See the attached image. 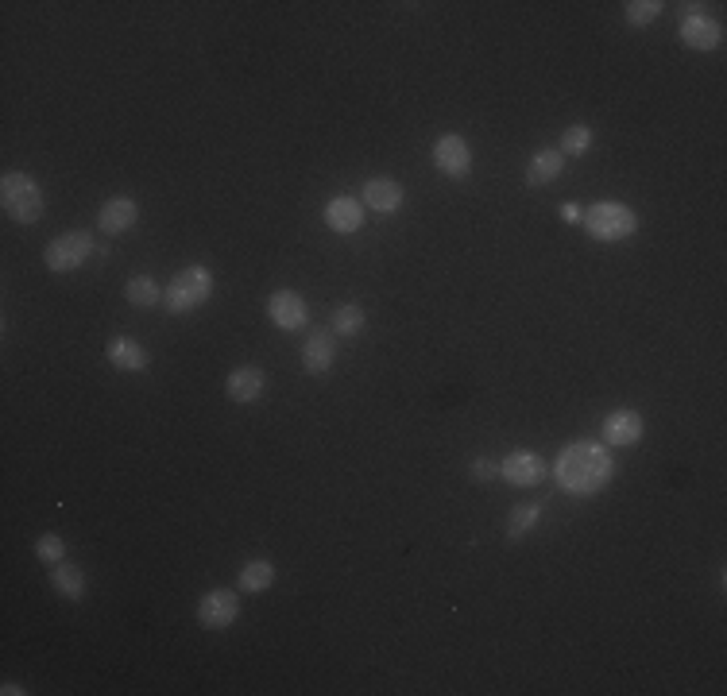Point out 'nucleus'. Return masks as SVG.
Wrapping results in <instances>:
<instances>
[{
    "instance_id": "obj_8",
    "label": "nucleus",
    "mask_w": 727,
    "mask_h": 696,
    "mask_svg": "<svg viewBox=\"0 0 727 696\" xmlns=\"http://www.w3.org/2000/svg\"><path fill=\"white\" fill-rule=\"evenodd\" d=\"M267 318H271V325L294 333V329H302L310 321V306H306V298L298 290H275L267 298Z\"/></svg>"
},
{
    "instance_id": "obj_9",
    "label": "nucleus",
    "mask_w": 727,
    "mask_h": 696,
    "mask_svg": "<svg viewBox=\"0 0 727 696\" xmlns=\"http://www.w3.org/2000/svg\"><path fill=\"white\" fill-rule=\"evenodd\" d=\"M546 472H550V464L542 461L538 453H530V449H519V453H511L507 461L499 464V476L511 488H534V484L546 480Z\"/></svg>"
},
{
    "instance_id": "obj_14",
    "label": "nucleus",
    "mask_w": 727,
    "mask_h": 696,
    "mask_svg": "<svg viewBox=\"0 0 727 696\" xmlns=\"http://www.w3.org/2000/svg\"><path fill=\"white\" fill-rule=\"evenodd\" d=\"M105 356H109V364L117 372H147L151 368V356H147V348L136 337H109Z\"/></svg>"
},
{
    "instance_id": "obj_10",
    "label": "nucleus",
    "mask_w": 727,
    "mask_h": 696,
    "mask_svg": "<svg viewBox=\"0 0 727 696\" xmlns=\"http://www.w3.org/2000/svg\"><path fill=\"white\" fill-rule=\"evenodd\" d=\"M337 360V333L333 329H314L302 345V372L306 376H325Z\"/></svg>"
},
{
    "instance_id": "obj_22",
    "label": "nucleus",
    "mask_w": 727,
    "mask_h": 696,
    "mask_svg": "<svg viewBox=\"0 0 727 696\" xmlns=\"http://www.w3.org/2000/svg\"><path fill=\"white\" fill-rule=\"evenodd\" d=\"M364 329H368V314H364V306L345 302V306H337V310H333V333H337V337H360Z\"/></svg>"
},
{
    "instance_id": "obj_29",
    "label": "nucleus",
    "mask_w": 727,
    "mask_h": 696,
    "mask_svg": "<svg viewBox=\"0 0 727 696\" xmlns=\"http://www.w3.org/2000/svg\"><path fill=\"white\" fill-rule=\"evenodd\" d=\"M0 693H4V696H20V693H28V689H20L16 681H4V689H0Z\"/></svg>"
},
{
    "instance_id": "obj_2",
    "label": "nucleus",
    "mask_w": 727,
    "mask_h": 696,
    "mask_svg": "<svg viewBox=\"0 0 727 696\" xmlns=\"http://www.w3.org/2000/svg\"><path fill=\"white\" fill-rule=\"evenodd\" d=\"M581 229L600 244H619L639 232V213L623 202H596L581 213Z\"/></svg>"
},
{
    "instance_id": "obj_1",
    "label": "nucleus",
    "mask_w": 727,
    "mask_h": 696,
    "mask_svg": "<svg viewBox=\"0 0 727 696\" xmlns=\"http://www.w3.org/2000/svg\"><path fill=\"white\" fill-rule=\"evenodd\" d=\"M615 472L619 468H615V457L604 441H569L553 461L557 488L565 495H577V499L596 495Z\"/></svg>"
},
{
    "instance_id": "obj_18",
    "label": "nucleus",
    "mask_w": 727,
    "mask_h": 696,
    "mask_svg": "<svg viewBox=\"0 0 727 696\" xmlns=\"http://www.w3.org/2000/svg\"><path fill=\"white\" fill-rule=\"evenodd\" d=\"M325 225L337 232V236H352V232L364 225V205L356 198H333L325 205Z\"/></svg>"
},
{
    "instance_id": "obj_11",
    "label": "nucleus",
    "mask_w": 727,
    "mask_h": 696,
    "mask_svg": "<svg viewBox=\"0 0 727 696\" xmlns=\"http://www.w3.org/2000/svg\"><path fill=\"white\" fill-rule=\"evenodd\" d=\"M677 35H681V43L689 47V51H716L720 43H724V28L716 24V20H708V16H685L681 20V28H677Z\"/></svg>"
},
{
    "instance_id": "obj_26",
    "label": "nucleus",
    "mask_w": 727,
    "mask_h": 696,
    "mask_svg": "<svg viewBox=\"0 0 727 696\" xmlns=\"http://www.w3.org/2000/svg\"><path fill=\"white\" fill-rule=\"evenodd\" d=\"M35 557H39L43 565H59V561H66V542H62L59 534H43V538L35 542Z\"/></svg>"
},
{
    "instance_id": "obj_6",
    "label": "nucleus",
    "mask_w": 727,
    "mask_h": 696,
    "mask_svg": "<svg viewBox=\"0 0 727 696\" xmlns=\"http://www.w3.org/2000/svg\"><path fill=\"white\" fill-rule=\"evenodd\" d=\"M236 615H240V596L229 592V588H213L198 600V623L209 627V631H225L233 627Z\"/></svg>"
},
{
    "instance_id": "obj_23",
    "label": "nucleus",
    "mask_w": 727,
    "mask_h": 696,
    "mask_svg": "<svg viewBox=\"0 0 727 696\" xmlns=\"http://www.w3.org/2000/svg\"><path fill=\"white\" fill-rule=\"evenodd\" d=\"M538 519H542V507H538V503H523V507H515V511L507 515V542L526 538V534L534 530V522Z\"/></svg>"
},
{
    "instance_id": "obj_20",
    "label": "nucleus",
    "mask_w": 727,
    "mask_h": 696,
    "mask_svg": "<svg viewBox=\"0 0 727 696\" xmlns=\"http://www.w3.org/2000/svg\"><path fill=\"white\" fill-rule=\"evenodd\" d=\"M51 588L59 592L62 600H82V592H86V577H82V569L78 565H51Z\"/></svg>"
},
{
    "instance_id": "obj_3",
    "label": "nucleus",
    "mask_w": 727,
    "mask_h": 696,
    "mask_svg": "<svg viewBox=\"0 0 727 696\" xmlns=\"http://www.w3.org/2000/svg\"><path fill=\"white\" fill-rule=\"evenodd\" d=\"M209 294H213V275H209V267L190 263V267H182L175 279L163 287V306H167L175 318H186V314L202 310L205 302H209Z\"/></svg>"
},
{
    "instance_id": "obj_4",
    "label": "nucleus",
    "mask_w": 727,
    "mask_h": 696,
    "mask_svg": "<svg viewBox=\"0 0 727 696\" xmlns=\"http://www.w3.org/2000/svg\"><path fill=\"white\" fill-rule=\"evenodd\" d=\"M0 205L16 225H35L43 217V190L24 171H8L0 178Z\"/></svg>"
},
{
    "instance_id": "obj_25",
    "label": "nucleus",
    "mask_w": 727,
    "mask_h": 696,
    "mask_svg": "<svg viewBox=\"0 0 727 696\" xmlns=\"http://www.w3.org/2000/svg\"><path fill=\"white\" fill-rule=\"evenodd\" d=\"M662 8H666L662 0H627L623 4V16H627L631 28H650L662 16Z\"/></svg>"
},
{
    "instance_id": "obj_17",
    "label": "nucleus",
    "mask_w": 727,
    "mask_h": 696,
    "mask_svg": "<svg viewBox=\"0 0 727 696\" xmlns=\"http://www.w3.org/2000/svg\"><path fill=\"white\" fill-rule=\"evenodd\" d=\"M561 171H565V155L557 151V147H542V151H534V159L526 163V186H550V182H557L561 178Z\"/></svg>"
},
{
    "instance_id": "obj_16",
    "label": "nucleus",
    "mask_w": 727,
    "mask_h": 696,
    "mask_svg": "<svg viewBox=\"0 0 727 696\" xmlns=\"http://www.w3.org/2000/svg\"><path fill=\"white\" fill-rule=\"evenodd\" d=\"M364 205L372 213H399L403 209V186L395 178H368L364 182Z\"/></svg>"
},
{
    "instance_id": "obj_5",
    "label": "nucleus",
    "mask_w": 727,
    "mask_h": 696,
    "mask_svg": "<svg viewBox=\"0 0 727 696\" xmlns=\"http://www.w3.org/2000/svg\"><path fill=\"white\" fill-rule=\"evenodd\" d=\"M93 252H97V244H93L89 232H62V236H55V240L43 248V263H47V271H55V275H70V271H78Z\"/></svg>"
},
{
    "instance_id": "obj_24",
    "label": "nucleus",
    "mask_w": 727,
    "mask_h": 696,
    "mask_svg": "<svg viewBox=\"0 0 727 696\" xmlns=\"http://www.w3.org/2000/svg\"><path fill=\"white\" fill-rule=\"evenodd\" d=\"M588 147H592V128H588V124H569V128L561 132L557 151H561L565 159H577V155H588Z\"/></svg>"
},
{
    "instance_id": "obj_7",
    "label": "nucleus",
    "mask_w": 727,
    "mask_h": 696,
    "mask_svg": "<svg viewBox=\"0 0 727 696\" xmlns=\"http://www.w3.org/2000/svg\"><path fill=\"white\" fill-rule=\"evenodd\" d=\"M434 167L445 178H468L472 174V151H468L465 136H457V132H449V136H441L434 144Z\"/></svg>"
},
{
    "instance_id": "obj_12",
    "label": "nucleus",
    "mask_w": 727,
    "mask_h": 696,
    "mask_svg": "<svg viewBox=\"0 0 727 696\" xmlns=\"http://www.w3.org/2000/svg\"><path fill=\"white\" fill-rule=\"evenodd\" d=\"M263 387H267V376H263V368H256V364L233 368V372H229V379H225V395H229L236 406L256 403V399L263 395Z\"/></svg>"
},
{
    "instance_id": "obj_27",
    "label": "nucleus",
    "mask_w": 727,
    "mask_h": 696,
    "mask_svg": "<svg viewBox=\"0 0 727 696\" xmlns=\"http://www.w3.org/2000/svg\"><path fill=\"white\" fill-rule=\"evenodd\" d=\"M468 476H472V484H492L495 476H499V464L492 457H476L472 468H468Z\"/></svg>"
},
{
    "instance_id": "obj_19",
    "label": "nucleus",
    "mask_w": 727,
    "mask_h": 696,
    "mask_svg": "<svg viewBox=\"0 0 727 696\" xmlns=\"http://www.w3.org/2000/svg\"><path fill=\"white\" fill-rule=\"evenodd\" d=\"M275 584V565L271 561H248V565H240V577H236V588L240 592H248V596H256V592H267Z\"/></svg>"
},
{
    "instance_id": "obj_13",
    "label": "nucleus",
    "mask_w": 727,
    "mask_h": 696,
    "mask_svg": "<svg viewBox=\"0 0 727 696\" xmlns=\"http://www.w3.org/2000/svg\"><path fill=\"white\" fill-rule=\"evenodd\" d=\"M642 414H635V410H611L608 418H604V426H600V441L604 445H635L642 437Z\"/></svg>"
},
{
    "instance_id": "obj_15",
    "label": "nucleus",
    "mask_w": 727,
    "mask_h": 696,
    "mask_svg": "<svg viewBox=\"0 0 727 696\" xmlns=\"http://www.w3.org/2000/svg\"><path fill=\"white\" fill-rule=\"evenodd\" d=\"M136 221H140V205L132 202V198H109V202L101 205V213H97V225H101V232H109V236L128 232Z\"/></svg>"
},
{
    "instance_id": "obj_28",
    "label": "nucleus",
    "mask_w": 727,
    "mask_h": 696,
    "mask_svg": "<svg viewBox=\"0 0 727 696\" xmlns=\"http://www.w3.org/2000/svg\"><path fill=\"white\" fill-rule=\"evenodd\" d=\"M561 217H565V221H573V225H577V221H581V205L565 202V205H561Z\"/></svg>"
},
{
    "instance_id": "obj_21",
    "label": "nucleus",
    "mask_w": 727,
    "mask_h": 696,
    "mask_svg": "<svg viewBox=\"0 0 727 696\" xmlns=\"http://www.w3.org/2000/svg\"><path fill=\"white\" fill-rule=\"evenodd\" d=\"M124 298H128L136 310H151V306L163 302V287H159L151 275H132V279L124 283Z\"/></svg>"
}]
</instances>
